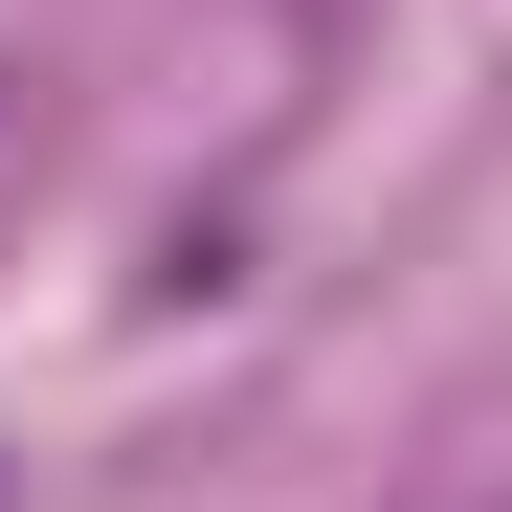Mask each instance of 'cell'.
I'll return each mask as SVG.
<instances>
[{"label":"cell","instance_id":"cell-1","mask_svg":"<svg viewBox=\"0 0 512 512\" xmlns=\"http://www.w3.org/2000/svg\"><path fill=\"white\" fill-rule=\"evenodd\" d=\"M446 512H512V490H446Z\"/></svg>","mask_w":512,"mask_h":512}]
</instances>
